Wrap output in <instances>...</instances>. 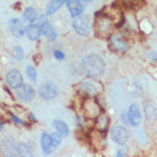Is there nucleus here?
I'll return each mask as SVG.
<instances>
[{"instance_id": "obj_1", "label": "nucleus", "mask_w": 157, "mask_h": 157, "mask_svg": "<svg viewBox=\"0 0 157 157\" xmlns=\"http://www.w3.org/2000/svg\"><path fill=\"white\" fill-rule=\"evenodd\" d=\"M81 70L88 78H98L105 71V62L99 55L91 54L82 59Z\"/></svg>"}, {"instance_id": "obj_2", "label": "nucleus", "mask_w": 157, "mask_h": 157, "mask_svg": "<svg viewBox=\"0 0 157 157\" xmlns=\"http://www.w3.org/2000/svg\"><path fill=\"white\" fill-rule=\"evenodd\" d=\"M73 26H74V30L78 34H80V36H88L91 29L90 20H89L88 16H84L82 14L78 16H75Z\"/></svg>"}, {"instance_id": "obj_3", "label": "nucleus", "mask_w": 157, "mask_h": 157, "mask_svg": "<svg viewBox=\"0 0 157 157\" xmlns=\"http://www.w3.org/2000/svg\"><path fill=\"white\" fill-rule=\"evenodd\" d=\"M109 134L112 140L115 144H117V145H124L129 140V132L123 126H120V125L113 126L109 131Z\"/></svg>"}, {"instance_id": "obj_4", "label": "nucleus", "mask_w": 157, "mask_h": 157, "mask_svg": "<svg viewBox=\"0 0 157 157\" xmlns=\"http://www.w3.org/2000/svg\"><path fill=\"white\" fill-rule=\"evenodd\" d=\"M16 96H17V98L20 99L21 101L29 102L34 98L36 91L29 84H21L20 86L16 88Z\"/></svg>"}, {"instance_id": "obj_5", "label": "nucleus", "mask_w": 157, "mask_h": 157, "mask_svg": "<svg viewBox=\"0 0 157 157\" xmlns=\"http://www.w3.org/2000/svg\"><path fill=\"white\" fill-rule=\"evenodd\" d=\"M40 97L44 100H50V99H54L55 97H57L58 94V91H57V88L54 83L47 82L42 84L41 88H40Z\"/></svg>"}, {"instance_id": "obj_6", "label": "nucleus", "mask_w": 157, "mask_h": 157, "mask_svg": "<svg viewBox=\"0 0 157 157\" xmlns=\"http://www.w3.org/2000/svg\"><path fill=\"white\" fill-rule=\"evenodd\" d=\"M126 117H128L129 124H131L132 126H137L141 122V113H140V109H139L138 105L133 104V105L130 106Z\"/></svg>"}, {"instance_id": "obj_7", "label": "nucleus", "mask_w": 157, "mask_h": 157, "mask_svg": "<svg viewBox=\"0 0 157 157\" xmlns=\"http://www.w3.org/2000/svg\"><path fill=\"white\" fill-rule=\"evenodd\" d=\"M67 8L71 13L72 17L81 15L84 9V1L83 0H66Z\"/></svg>"}, {"instance_id": "obj_8", "label": "nucleus", "mask_w": 157, "mask_h": 157, "mask_svg": "<svg viewBox=\"0 0 157 157\" xmlns=\"http://www.w3.org/2000/svg\"><path fill=\"white\" fill-rule=\"evenodd\" d=\"M110 47L117 52H125L128 50V44L125 40L121 36V34H115L110 38Z\"/></svg>"}, {"instance_id": "obj_9", "label": "nucleus", "mask_w": 157, "mask_h": 157, "mask_svg": "<svg viewBox=\"0 0 157 157\" xmlns=\"http://www.w3.org/2000/svg\"><path fill=\"white\" fill-rule=\"evenodd\" d=\"M16 144L12 138H5L1 141V151L6 156H15L16 155Z\"/></svg>"}, {"instance_id": "obj_10", "label": "nucleus", "mask_w": 157, "mask_h": 157, "mask_svg": "<svg viewBox=\"0 0 157 157\" xmlns=\"http://www.w3.org/2000/svg\"><path fill=\"white\" fill-rule=\"evenodd\" d=\"M7 83L9 86H12V88L16 89L17 86H20L21 84H23V78H22V74H21L17 70H12L10 72H8Z\"/></svg>"}, {"instance_id": "obj_11", "label": "nucleus", "mask_w": 157, "mask_h": 157, "mask_svg": "<svg viewBox=\"0 0 157 157\" xmlns=\"http://www.w3.org/2000/svg\"><path fill=\"white\" fill-rule=\"evenodd\" d=\"M9 29L16 38H22L25 33V28H24L23 23L17 18H12L9 21Z\"/></svg>"}, {"instance_id": "obj_12", "label": "nucleus", "mask_w": 157, "mask_h": 157, "mask_svg": "<svg viewBox=\"0 0 157 157\" xmlns=\"http://www.w3.org/2000/svg\"><path fill=\"white\" fill-rule=\"evenodd\" d=\"M25 33L28 38L31 41H36V40L39 39V36H41V29H40V25H36V24H30L29 26H26L25 29Z\"/></svg>"}, {"instance_id": "obj_13", "label": "nucleus", "mask_w": 157, "mask_h": 157, "mask_svg": "<svg viewBox=\"0 0 157 157\" xmlns=\"http://www.w3.org/2000/svg\"><path fill=\"white\" fill-rule=\"evenodd\" d=\"M78 90H80V92L83 96H86V97H92L97 92V88L90 82H83L80 84Z\"/></svg>"}, {"instance_id": "obj_14", "label": "nucleus", "mask_w": 157, "mask_h": 157, "mask_svg": "<svg viewBox=\"0 0 157 157\" xmlns=\"http://www.w3.org/2000/svg\"><path fill=\"white\" fill-rule=\"evenodd\" d=\"M41 146H42V151L43 154L46 155H49L54 151V148H52V145H51V138L50 134L48 133H42V137H41Z\"/></svg>"}, {"instance_id": "obj_15", "label": "nucleus", "mask_w": 157, "mask_h": 157, "mask_svg": "<svg viewBox=\"0 0 157 157\" xmlns=\"http://www.w3.org/2000/svg\"><path fill=\"white\" fill-rule=\"evenodd\" d=\"M40 29H41V34H43L46 38H48V39H50V40L56 39V32L54 31V29H52V26H51V24L49 23V22L44 21V22L41 24Z\"/></svg>"}, {"instance_id": "obj_16", "label": "nucleus", "mask_w": 157, "mask_h": 157, "mask_svg": "<svg viewBox=\"0 0 157 157\" xmlns=\"http://www.w3.org/2000/svg\"><path fill=\"white\" fill-rule=\"evenodd\" d=\"M52 125L55 126V129L57 130V132H58L62 137H67L68 134H70V130H68V126L65 122L60 121V120H55V121L52 122Z\"/></svg>"}, {"instance_id": "obj_17", "label": "nucleus", "mask_w": 157, "mask_h": 157, "mask_svg": "<svg viewBox=\"0 0 157 157\" xmlns=\"http://www.w3.org/2000/svg\"><path fill=\"white\" fill-rule=\"evenodd\" d=\"M63 5H64V2L60 1V0H51L50 2H49V5H48L46 14H47V15H52V14L57 12Z\"/></svg>"}, {"instance_id": "obj_18", "label": "nucleus", "mask_w": 157, "mask_h": 157, "mask_svg": "<svg viewBox=\"0 0 157 157\" xmlns=\"http://www.w3.org/2000/svg\"><path fill=\"white\" fill-rule=\"evenodd\" d=\"M23 17H24V21H26L29 23H33V22H36V20L38 18V14H36V9L29 7L25 9V12H24V14H23Z\"/></svg>"}, {"instance_id": "obj_19", "label": "nucleus", "mask_w": 157, "mask_h": 157, "mask_svg": "<svg viewBox=\"0 0 157 157\" xmlns=\"http://www.w3.org/2000/svg\"><path fill=\"white\" fill-rule=\"evenodd\" d=\"M145 114L149 120L156 118V107L153 102H147L145 104Z\"/></svg>"}, {"instance_id": "obj_20", "label": "nucleus", "mask_w": 157, "mask_h": 157, "mask_svg": "<svg viewBox=\"0 0 157 157\" xmlns=\"http://www.w3.org/2000/svg\"><path fill=\"white\" fill-rule=\"evenodd\" d=\"M31 154V149L29 145L26 144H20L18 146H16V155L20 156H29Z\"/></svg>"}, {"instance_id": "obj_21", "label": "nucleus", "mask_w": 157, "mask_h": 157, "mask_svg": "<svg viewBox=\"0 0 157 157\" xmlns=\"http://www.w3.org/2000/svg\"><path fill=\"white\" fill-rule=\"evenodd\" d=\"M50 138H51V145H52V148L54 150L60 145V141H62V136L58 133V132H54V133L50 134Z\"/></svg>"}, {"instance_id": "obj_22", "label": "nucleus", "mask_w": 157, "mask_h": 157, "mask_svg": "<svg viewBox=\"0 0 157 157\" xmlns=\"http://www.w3.org/2000/svg\"><path fill=\"white\" fill-rule=\"evenodd\" d=\"M26 74H28L31 82H33V83L36 82V68L32 66V65H29V66L26 67Z\"/></svg>"}, {"instance_id": "obj_23", "label": "nucleus", "mask_w": 157, "mask_h": 157, "mask_svg": "<svg viewBox=\"0 0 157 157\" xmlns=\"http://www.w3.org/2000/svg\"><path fill=\"white\" fill-rule=\"evenodd\" d=\"M13 56H14V58L17 59V60H22L24 58V51L23 49L21 47H15L13 49Z\"/></svg>"}, {"instance_id": "obj_24", "label": "nucleus", "mask_w": 157, "mask_h": 157, "mask_svg": "<svg viewBox=\"0 0 157 157\" xmlns=\"http://www.w3.org/2000/svg\"><path fill=\"white\" fill-rule=\"evenodd\" d=\"M131 6L133 9H141L146 6V1L145 0H133L131 2Z\"/></svg>"}, {"instance_id": "obj_25", "label": "nucleus", "mask_w": 157, "mask_h": 157, "mask_svg": "<svg viewBox=\"0 0 157 157\" xmlns=\"http://www.w3.org/2000/svg\"><path fill=\"white\" fill-rule=\"evenodd\" d=\"M54 55H55V57L57 59H64V58H65V55H64L62 51H59V50L54 51Z\"/></svg>"}, {"instance_id": "obj_26", "label": "nucleus", "mask_w": 157, "mask_h": 157, "mask_svg": "<svg viewBox=\"0 0 157 157\" xmlns=\"http://www.w3.org/2000/svg\"><path fill=\"white\" fill-rule=\"evenodd\" d=\"M10 116H12V120L14 122H16V123H18V124H25V122L24 121H22L20 117H17L16 115H13V114H10Z\"/></svg>"}, {"instance_id": "obj_27", "label": "nucleus", "mask_w": 157, "mask_h": 157, "mask_svg": "<svg viewBox=\"0 0 157 157\" xmlns=\"http://www.w3.org/2000/svg\"><path fill=\"white\" fill-rule=\"evenodd\" d=\"M29 116H30V120H32V121H34V120H36V117L33 116V114H30Z\"/></svg>"}, {"instance_id": "obj_28", "label": "nucleus", "mask_w": 157, "mask_h": 157, "mask_svg": "<svg viewBox=\"0 0 157 157\" xmlns=\"http://www.w3.org/2000/svg\"><path fill=\"white\" fill-rule=\"evenodd\" d=\"M2 129H4V124H2V123H0V131H1Z\"/></svg>"}, {"instance_id": "obj_29", "label": "nucleus", "mask_w": 157, "mask_h": 157, "mask_svg": "<svg viewBox=\"0 0 157 157\" xmlns=\"http://www.w3.org/2000/svg\"><path fill=\"white\" fill-rule=\"evenodd\" d=\"M84 2H91V1H94V0H83Z\"/></svg>"}, {"instance_id": "obj_30", "label": "nucleus", "mask_w": 157, "mask_h": 157, "mask_svg": "<svg viewBox=\"0 0 157 157\" xmlns=\"http://www.w3.org/2000/svg\"><path fill=\"white\" fill-rule=\"evenodd\" d=\"M60 1H63L64 4H65V2H66V0H60Z\"/></svg>"}]
</instances>
